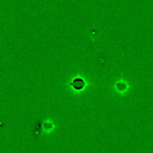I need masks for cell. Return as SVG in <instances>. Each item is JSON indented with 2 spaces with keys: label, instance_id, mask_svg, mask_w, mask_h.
Wrapping results in <instances>:
<instances>
[{
  "label": "cell",
  "instance_id": "cell-1",
  "mask_svg": "<svg viewBox=\"0 0 153 153\" xmlns=\"http://www.w3.org/2000/svg\"><path fill=\"white\" fill-rule=\"evenodd\" d=\"M71 85H74L76 89H81V88L83 87L84 83L81 79H76V80H75L73 83H71Z\"/></svg>",
  "mask_w": 153,
  "mask_h": 153
}]
</instances>
